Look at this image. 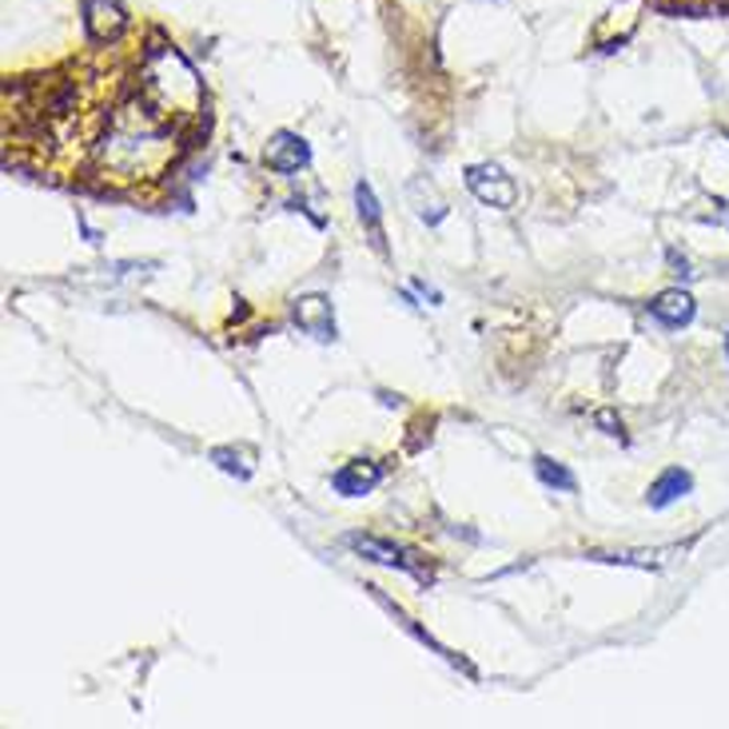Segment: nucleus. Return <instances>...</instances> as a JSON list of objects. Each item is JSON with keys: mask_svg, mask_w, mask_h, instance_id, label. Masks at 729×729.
Here are the masks:
<instances>
[{"mask_svg": "<svg viewBox=\"0 0 729 729\" xmlns=\"http://www.w3.org/2000/svg\"><path fill=\"white\" fill-rule=\"evenodd\" d=\"M466 188H471L475 199H483V204H490V208H498V211H510L514 204H519V184H514L498 164L466 167Z\"/></svg>", "mask_w": 729, "mask_h": 729, "instance_id": "obj_1", "label": "nucleus"}, {"mask_svg": "<svg viewBox=\"0 0 729 729\" xmlns=\"http://www.w3.org/2000/svg\"><path fill=\"white\" fill-rule=\"evenodd\" d=\"M347 546H351L355 554H363V558H371V563L379 566H391V570H407V575H415L419 582H427V570H419V566L410 563V554L403 551V546H395V542L387 539H375V534H347Z\"/></svg>", "mask_w": 729, "mask_h": 729, "instance_id": "obj_2", "label": "nucleus"}, {"mask_svg": "<svg viewBox=\"0 0 729 729\" xmlns=\"http://www.w3.org/2000/svg\"><path fill=\"white\" fill-rule=\"evenodd\" d=\"M296 327L308 332L311 339H335V315H332V299L327 296H303L296 299Z\"/></svg>", "mask_w": 729, "mask_h": 729, "instance_id": "obj_3", "label": "nucleus"}, {"mask_svg": "<svg viewBox=\"0 0 729 729\" xmlns=\"http://www.w3.org/2000/svg\"><path fill=\"white\" fill-rule=\"evenodd\" d=\"M264 160H267V167H271V172H284V176H291V172H299V167L311 164V148H308V140H299L296 132H276V140L267 144Z\"/></svg>", "mask_w": 729, "mask_h": 729, "instance_id": "obj_4", "label": "nucleus"}, {"mask_svg": "<svg viewBox=\"0 0 729 729\" xmlns=\"http://www.w3.org/2000/svg\"><path fill=\"white\" fill-rule=\"evenodd\" d=\"M379 483H383V466H379V463H367V459L339 466V471L332 475V486L339 490L343 498H363V495H371V490H375Z\"/></svg>", "mask_w": 729, "mask_h": 729, "instance_id": "obj_5", "label": "nucleus"}, {"mask_svg": "<svg viewBox=\"0 0 729 729\" xmlns=\"http://www.w3.org/2000/svg\"><path fill=\"white\" fill-rule=\"evenodd\" d=\"M694 296H690V291H662V296L653 299L650 303V315L658 323H662V327H685V323L694 320Z\"/></svg>", "mask_w": 729, "mask_h": 729, "instance_id": "obj_6", "label": "nucleus"}, {"mask_svg": "<svg viewBox=\"0 0 729 729\" xmlns=\"http://www.w3.org/2000/svg\"><path fill=\"white\" fill-rule=\"evenodd\" d=\"M84 16H89L92 40H112L124 28V9L116 0H84Z\"/></svg>", "mask_w": 729, "mask_h": 729, "instance_id": "obj_7", "label": "nucleus"}, {"mask_svg": "<svg viewBox=\"0 0 729 729\" xmlns=\"http://www.w3.org/2000/svg\"><path fill=\"white\" fill-rule=\"evenodd\" d=\"M690 486H694V478L685 475L682 466H670L658 483L650 486V495H646V502H650L653 510H666L670 502H678L682 495H690Z\"/></svg>", "mask_w": 729, "mask_h": 729, "instance_id": "obj_8", "label": "nucleus"}, {"mask_svg": "<svg viewBox=\"0 0 729 729\" xmlns=\"http://www.w3.org/2000/svg\"><path fill=\"white\" fill-rule=\"evenodd\" d=\"M211 463L220 466L223 475L252 478V471H255V451H247V447H216V451H211Z\"/></svg>", "mask_w": 729, "mask_h": 729, "instance_id": "obj_9", "label": "nucleus"}, {"mask_svg": "<svg viewBox=\"0 0 729 729\" xmlns=\"http://www.w3.org/2000/svg\"><path fill=\"white\" fill-rule=\"evenodd\" d=\"M534 475L542 478V486H551V490H566V495L578 490V478L570 475L563 463H554L551 454H534Z\"/></svg>", "mask_w": 729, "mask_h": 729, "instance_id": "obj_10", "label": "nucleus"}, {"mask_svg": "<svg viewBox=\"0 0 729 729\" xmlns=\"http://www.w3.org/2000/svg\"><path fill=\"white\" fill-rule=\"evenodd\" d=\"M355 208H359V220L371 228V243H375L379 252H383V228H379V199L375 192H371V184H355Z\"/></svg>", "mask_w": 729, "mask_h": 729, "instance_id": "obj_11", "label": "nucleus"}, {"mask_svg": "<svg viewBox=\"0 0 729 729\" xmlns=\"http://www.w3.org/2000/svg\"><path fill=\"white\" fill-rule=\"evenodd\" d=\"M598 427H606V435H622V419H614V410H598Z\"/></svg>", "mask_w": 729, "mask_h": 729, "instance_id": "obj_12", "label": "nucleus"}]
</instances>
